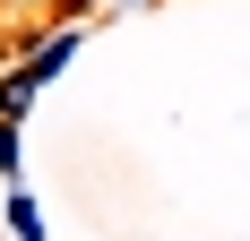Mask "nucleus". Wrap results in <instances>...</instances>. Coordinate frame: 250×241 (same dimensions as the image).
Here are the masks:
<instances>
[{"label": "nucleus", "mask_w": 250, "mask_h": 241, "mask_svg": "<svg viewBox=\"0 0 250 241\" xmlns=\"http://www.w3.org/2000/svg\"><path fill=\"white\" fill-rule=\"evenodd\" d=\"M9 241H43V216H35V198H9Z\"/></svg>", "instance_id": "obj_1"}]
</instances>
